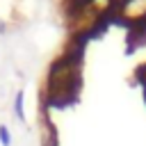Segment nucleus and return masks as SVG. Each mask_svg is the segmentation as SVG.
I'll list each match as a JSON object with an SVG mask.
<instances>
[{
  "label": "nucleus",
  "instance_id": "f257e3e1",
  "mask_svg": "<svg viewBox=\"0 0 146 146\" xmlns=\"http://www.w3.org/2000/svg\"><path fill=\"white\" fill-rule=\"evenodd\" d=\"M23 98H25V94H23V91H18V94H16V98H14V114H16V119H18V121H25Z\"/></svg>",
  "mask_w": 146,
  "mask_h": 146
},
{
  "label": "nucleus",
  "instance_id": "f03ea898",
  "mask_svg": "<svg viewBox=\"0 0 146 146\" xmlns=\"http://www.w3.org/2000/svg\"><path fill=\"white\" fill-rule=\"evenodd\" d=\"M0 144L2 146H11V135H9L7 125H0Z\"/></svg>",
  "mask_w": 146,
  "mask_h": 146
}]
</instances>
